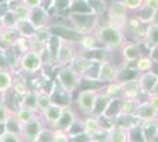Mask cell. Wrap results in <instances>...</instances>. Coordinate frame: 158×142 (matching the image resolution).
Returning <instances> with one entry per match:
<instances>
[{"label":"cell","instance_id":"2","mask_svg":"<svg viewBox=\"0 0 158 142\" xmlns=\"http://www.w3.org/2000/svg\"><path fill=\"white\" fill-rule=\"evenodd\" d=\"M80 76H79L70 65L57 67L56 70V82L67 94L73 96L74 91L78 90L80 85Z\"/></svg>","mask_w":158,"mask_h":142},{"label":"cell","instance_id":"11","mask_svg":"<svg viewBox=\"0 0 158 142\" xmlns=\"http://www.w3.org/2000/svg\"><path fill=\"white\" fill-rule=\"evenodd\" d=\"M77 120V113L76 110L71 107V105H66L63 109V113L58 121L53 124L51 128L53 130H64V131H69V129L71 128L73 122Z\"/></svg>","mask_w":158,"mask_h":142},{"label":"cell","instance_id":"1","mask_svg":"<svg viewBox=\"0 0 158 142\" xmlns=\"http://www.w3.org/2000/svg\"><path fill=\"white\" fill-rule=\"evenodd\" d=\"M94 37L97 38L100 46H105L107 49H120L125 44L124 41V33L118 27L112 26L110 24L102 25L96 27Z\"/></svg>","mask_w":158,"mask_h":142},{"label":"cell","instance_id":"45","mask_svg":"<svg viewBox=\"0 0 158 142\" xmlns=\"http://www.w3.org/2000/svg\"><path fill=\"white\" fill-rule=\"evenodd\" d=\"M71 2L72 0H52L51 6L54 7L58 12H61V11L69 10L71 7Z\"/></svg>","mask_w":158,"mask_h":142},{"label":"cell","instance_id":"3","mask_svg":"<svg viewBox=\"0 0 158 142\" xmlns=\"http://www.w3.org/2000/svg\"><path fill=\"white\" fill-rule=\"evenodd\" d=\"M19 69L27 75L38 74L44 67V58L40 54L32 49H28L26 52L21 54L18 62Z\"/></svg>","mask_w":158,"mask_h":142},{"label":"cell","instance_id":"42","mask_svg":"<svg viewBox=\"0 0 158 142\" xmlns=\"http://www.w3.org/2000/svg\"><path fill=\"white\" fill-rule=\"evenodd\" d=\"M11 10L15 13L17 18H18V20H20V19H28L30 8L25 6L23 2H21V4H18L17 6L13 7V8H11Z\"/></svg>","mask_w":158,"mask_h":142},{"label":"cell","instance_id":"24","mask_svg":"<svg viewBox=\"0 0 158 142\" xmlns=\"http://www.w3.org/2000/svg\"><path fill=\"white\" fill-rule=\"evenodd\" d=\"M17 30L19 31V34L24 38L27 39H32L37 36L38 28L33 25L28 19H20L17 23Z\"/></svg>","mask_w":158,"mask_h":142},{"label":"cell","instance_id":"58","mask_svg":"<svg viewBox=\"0 0 158 142\" xmlns=\"http://www.w3.org/2000/svg\"><path fill=\"white\" fill-rule=\"evenodd\" d=\"M1 1H4V0H0V2H1Z\"/></svg>","mask_w":158,"mask_h":142},{"label":"cell","instance_id":"33","mask_svg":"<svg viewBox=\"0 0 158 142\" xmlns=\"http://www.w3.org/2000/svg\"><path fill=\"white\" fill-rule=\"evenodd\" d=\"M153 67V61L150 56H140L137 61L135 62V68L138 70L139 72H146L150 71Z\"/></svg>","mask_w":158,"mask_h":142},{"label":"cell","instance_id":"5","mask_svg":"<svg viewBox=\"0 0 158 142\" xmlns=\"http://www.w3.org/2000/svg\"><path fill=\"white\" fill-rule=\"evenodd\" d=\"M104 87V85H103ZM94 88V89H81L77 95L76 98V103L78 107L79 111L85 116H89L92 114L93 104H94V100L97 97L100 89L103 88Z\"/></svg>","mask_w":158,"mask_h":142},{"label":"cell","instance_id":"9","mask_svg":"<svg viewBox=\"0 0 158 142\" xmlns=\"http://www.w3.org/2000/svg\"><path fill=\"white\" fill-rule=\"evenodd\" d=\"M120 68L111 62H102L99 68L98 82L102 84H107L112 82H117Z\"/></svg>","mask_w":158,"mask_h":142},{"label":"cell","instance_id":"51","mask_svg":"<svg viewBox=\"0 0 158 142\" xmlns=\"http://www.w3.org/2000/svg\"><path fill=\"white\" fill-rule=\"evenodd\" d=\"M149 103L152 105V108L155 109L158 113V95H153V94H149V98H148Z\"/></svg>","mask_w":158,"mask_h":142},{"label":"cell","instance_id":"19","mask_svg":"<svg viewBox=\"0 0 158 142\" xmlns=\"http://www.w3.org/2000/svg\"><path fill=\"white\" fill-rule=\"evenodd\" d=\"M144 142H156L158 135V120L140 122Z\"/></svg>","mask_w":158,"mask_h":142},{"label":"cell","instance_id":"59","mask_svg":"<svg viewBox=\"0 0 158 142\" xmlns=\"http://www.w3.org/2000/svg\"><path fill=\"white\" fill-rule=\"evenodd\" d=\"M127 142H132V141H127Z\"/></svg>","mask_w":158,"mask_h":142},{"label":"cell","instance_id":"12","mask_svg":"<svg viewBox=\"0 0 158 142\" xmlns=\"http://www.w3.org/2000/svg\"><path fill=\"white\" fill-rule=\"evenodd\" d=\"M122 85V98L123 100H139L140 96V87H139L138 80L126 82H119Z\"/></svg>","mask_w":158,"mask_h":142},{"label":"cell","instance_id":"56","mask_svg":"<svg viewBox=\"0 0 158 142\" xmlns=\"http://www.w3.org/2000/svg\"><path fill=\"white\" fill-rule=\"evenodd\" d=\"M89 142H98V141H97V140H94V139H92V140H90Z\"/></svg>","mask_w":158,"mask_h":142},{"label":"cell","instance_id":"34","mask_svg":"<svg viewBox=\"0 0 158 142\" xmlns=\"http://www.w3.org/2000/svg\"><path fill=\"white\" fill-rule=\"evenodd\" d=\"M4 130L6 131H11V133H14V134H18V135H21V131H23V124L18 121V118L15 117V114H14L8 121L4 124Z\"/></svg>","mask_w":158,"mask_h":142},{"label":"cell","instance_id":"8","mask_svg":"<svg viewBox=\"0 0 158 142\" xmlns=\"http://www.w3.org/2000/svg\"><path fill=\"white\" fill-rule=\"evenodd\" d=\"M46 30L48 34H53L57 36L61 39H66V41H73V43H79L83 34H80L72 27H67L61 24H52V25H47Z\"/></svg>","mask_w":158,"mask_h":142},{"label":"cell","instance_id":"35","mask_svg":"<svg viewBox=\"0 0 158 142\" xmlns=\"http://www.w3.org/2000/svg\"><path fill=\"white\" fill-rule=\"evenodd\" d=\"M79 44L81 45L83 50H91V49H94V47L100 46V44L98 43L97 38L94 37V34H84L81 37V39L79 41Z\"/></svg>","mask_w":158,"mask_h":142},{"label":"cell","instance_id":"29","mask_svg":"<svg viewBox=\"0 0 158 142\" xmlns=\"http://www.w3.org/2000/svg\"><path fill=\"white\" fill-rule=\"evenodd\" d=\"M145 44L149 46V50L151 47L158 46V25L155 23H150L148 26V32L145 37Z\"/></svg>","mask_w":158,"mask_h":142},{"label":"cell","instance_id":"18","mask_svg":"<svg viewBox=\"0 0 158 142\" xmlns=\"http://www.w3.org/2000/svg\"><path fill=\"white\" fill-rule=\"evenodd\" d=\"M122 49V57L125 61L126 64H130L132 62H136L142 54V50L140 46L137 43H129V44H124Z\"/></svg>","mask_w":158,"mask_h":142},{"label":"cell","instance_id":"22","mask_svg":"<svg viewBox=\"0 0 158 142\" xmlns=\"http://www.w3.org/2000/svg\"><path fill=\"white\" fill-rule=\"evenodd\" d=\"M103 128H106V127L104 126V120L102 117H96V116L89 115L84 118V129H85V133L90 134L91 136L97 134Z\"/></svg>","mask_w":158,"mask_h":142},{"label":"cell","instance_id":"37","mask_svg":"<svg viewBox=\"0 0 158 142\" xmlns=\"http://www.w3.org/2000/svg\"><path fill=\"white\" fill-rule=\"evenodd\" d=\"M104 91L109 96H111L112 98L114 97H120L122 96V85L119 82H112V83H107L104 85ZM122 98V97H120Z\"/></svg>","mask_w":158,"mask_h":142},{"label":"cell","instance_id":"30","mask_svg":"<svg viewBox=\"0 0 158 142\" xmlns=\"http://www.w3.org/2000/svg\"><path fill=\"white\" fill-rule=\"evenodd\" d=\"M155 15H156V11L153 8H151L149 5L143 4L142 6L139 7V12L137 14V18L139 19L140 23L150 24L155 19Z\"/></svg>","mask_w":158,"mask_h":142},{"label":"cell","instance_id":"23","mask_svg":"<svg viewBox=\"0 0 158 142\" xmlns=\"http://www.w3.org/2000/svg\"><path fill=\"white\" fill-rule=\"evenodd\" d=\"M20 37L19 31L17 27H11V28H2L0 32V44L6 47L13 46L14 43Z\"/></svg>","mask_w":158,"mask_h":142},{"label":"cell","instance_id":"50","mask_svg":"<svg viewBox=\"0 0 158 142\" xmlns=\"http://www.w3.org/2000/svg\"><path fill=\"white\" fill-rule=\"evenodd\" d=\"M21 2L26 7H28L30 10H32V8H37V7L41 6L43 0H21Z\"/></svg>","mask_w":158,"mask_h":142},{"label":"cell","instance_id":"36","mask_svg":"<svg viewBox=\"0 0 158 142\" xmlns=\"http://www.w3.org/2000/svg\"><path fill=\"white\" fill-rule=\"evenodd\" d=\"M17 23H18V18L14 13L13 11L10 8V11L7 12L1 19H0V24L2 28H11V27L17 26Z\"/></svg>","mask_w":158,"mask_h":142},{"label":"cell","instance_id":"31","mask_svg":"<svg viewBox=\"0 0 158 142\" xmlns=\"http://www.w3.org/2000/svg\"><path fill=\"white\" fill-rule=\"evenodd\" d=\"M99 68H100V63L99 62H92L89 65V68L84 71V74L80 76V78L81 80H86V81L98 82Z\"/></svg>","mask_w":158,"mask_h":142},{"label":"cell","instance_id":"15","mask_svg":"<svg viewBox=\"0 0 158 142\" xmlns=\"http://www.w3.org/2000/svg\"><path fill=\"white\" fill-rule=\"evenodd\" d=\"M63 109H64L63 105L56 104V103H51L44 111L40 113V116L43 117L45 124H47L48 127H52L53 124L58 121V118H59L61 113H63Z\"/></svg>","mask_w":158,"mask_h":142},{"label":"cell","instance_id":"25","mask_svg":"<svg viewBox=\"0 0 158 142\" xmlns=\"http://www.w3.org/2000/svg\"><path fill=\"white\" fill-rule=\"evenodd\" d=\"M14 82L13 70H0V95L7 94L12 90Z\"/></svg>","mask_w":158,"mask_h":142},{"label":"cell","instance_id":"44","mask_svg":"<svg viewBox=\"0 0 158 142\" xmlns=\"http://www.w3.org/2000/svg\"><path fill=\"white\" fill-rule=\"evenodd\" d=\"M35 142H53V129L51 127L44 128Z\"/></svg>","mask_w":158,"mask_h":142},{"label":"cell","instance_id":"14","mask_svg":"<svg viewBox=\"0 0 158 142\" xmlns=\"http://www.w3.org/2000/svg\"><path fill=\"white\" fill-rule=\"evenodd\" d=\"M138 83L140 90H142V94L149 95L151 94V91L158 83V76L152 70L146 71V72H142L138 77Z\"/></svg>","mask_w":158,"mask_h":142},{"label":"cell","instance_id":"57","mask_svg":"<svg viewBox=\"0 0 158 142\" xmlns=\"http://www.w3.org/2000/svg\"><path fill=\"white\" fill-rule=\"evenodd\" d=\"M1 30H2V26H1V24H0V32H1Z\"/></svg>","mask_w":158,"mask_h":142},{"label":"cell","instance_id":"7","mask_svg":"<svg viewBox=\"0 0 158 142\" xmlns=\"http://www.w3.org/2000/svg\"><path fill=\"white\" fill-rule=\"evenodd\" d=\"M76 50H74V43L66 39L60 38L59 47L56 54L54 59V65L56 67H64V65H70V63L76 57Z\"/></svg>","mask_w":158,"mask_h":142},{"label":"cell","instance_id":"47","mask_svg":"<svg viewBox=\"0 0 158 142\" xmlns=\"http://www.w3.org/2000/svg\"><path fill=\"white\" fill-rule=\"evenodd\" d=\"M0 70H12L5 50H0Z\"/></svg>","mask_w":158,"mask_h":142},{"label":"cell","instance_id":"20","mask_svg":"<svg viewBox=\"0 0 158 142\" xmlns=\"http://www.w3.org/2000/svg\"><path fill=\"white\" fill-rule=\"evenodd\" d=\"M15 117L23 126H25L40 117V111L38 109L28 108V107H18L15 110Z\"/></svg>","mask_w":158,"mask_h":142},{"label":"cell","instance_id":"26","mask_svg":"<svg viewBox=\"0 0 158 142\" xmlns=\"http://www.w3.org/2000/svg\"><path fill=\"white\" fill-rule=\"evenodd\" d=\"M109 130V141L107 142H127L129 141V135L127 130L119 126H116L112 123L107 128Z\"/></svg>","mask_w":158,"mask_h":142},{"label":"cell","instance_id":"43","mask_svg":"<svg viewBox=\"0 0 158 142\" xmlns=\"http://www.w3.org/2000/svg\"><path fill=\"white\" fill-rule=\"evenodd\" d=\"M0 142H25V141L23 140L21 135H18V134H14V133H11V131L4 130L0 134Z\"/></svg>","mask_w":158,"mask_h":142},{"label":"cell","instance_id":"39","mask_svg":"<svg viewBox=\"0 0 158 142\" xmlns=\"http://www.w3.org/2000/svg\"><path fill=\"white\" fill-rule=\"evenodd\" d=\"M12 90H13L14 94L17 95L19 98H21V97H23V96L28 91V87H27L26 81H25V80H18V78H15V77H14Z\"/></svg>","mask_w":158,"mask_h":142},{"label":"cell","instance_id":"52","mask_svg":"<svg viewBox=\"0 0 158 142\" xmlns=\"http://www.w3.org/2000/svg\"><path fill=\"white\" fill-rule=\"evenodd\" d=\"M149 56L151 57V59L153 61V64L158 63V46L151 47L149 50Z\"/></svg>","mask_w":158,"mask_h":142},{"label":"cell","instance_id":"46","mask_svg":"<svg viewBox=\"0 0 158 142\" xmlns=\"http://www.w3.org/2000/svg\"><path fill=\"white\" fill-rule=\"evenodd\" d=\"M53 142H71L70 134L64 130H53Z\"/></svg>","mask_w":158,"mask_h":142},{"label":"cell","instance_id":"53","mask_svg":"<svg viewBox=\"0 0 158 142\" xmlns=\"http://www.w3.org/2000/svg\"><path fill=\"white\" fill-rule=\"evenodd\" d=\"M145 4L153 8L156 12L158 11V0H145Z\"/></svg>","mask_w":158,"mask_h":142},{"label":"cell","instance_id":"10","mask_svg":"<svg viewBox=\"0 0 158 142\" xmlns=\"http://www.w3.org/2000/svg\"><path fill=\"white\" fill-rule=\"evenodd\" d=\"M44 128H45V122L43 120V117L40 116L38 118H35L34 121L23 126L21 137L25 142H35Z\"/></svg>","mask_w":158,"mask_h":142},{"label":"cell","instance_id":"54","mask_svg":"<svg viewBox=\"0 0 158 142\" xmlns=\"http://www.w3.org/2000/svg\"><path fill=\"white\" fill-rule=\"evenodd\" d=\"M152 71L155 72V74L157 75L158 76V63H156V64H153V67H152V69H151Z\"/></svg>","mask_w":158,"mask_h":142},{"label":"cell","instance_id":"27","mask_svg":"<svg viewBox=\"0 0 158 142\" xmlns=\"http://www.w3.org/2000/svg\"><path fill=\"white\" fill-rule=\"evenodd\" d=\"M139 76H140V72H139L135 67H127V65H124L123 68H120L117 82H126V81L138 80Z\"/></svg>","mask_w":158,"mask_h":142},{"label":"cell","instance_id":"40","mask_svg":"<svg viewBox=\"0 0 158 142\" xmlns=\"http://www.w3.org/2000/svg\"><path fill=\"white\" fill-rule=\"evenodd\" d=\"M87 4L90 5L93 13H96L97 15L103 14V12L106 10V5L104 0H87Z\"/></svg>","mask_w":158,"mask_h":142},{"label":"cell","instance_id":"55","mask_svg":"<svg viewBox=\"0 0 158 142\" xmlns=\"http://www.w3.org/2000/svg\"><path fill=\"white\" fill-rule=\"evenodd\" d=\"M151 94H153V95H158V83L156 84V87L153 88V90L151 91Z\"/></svg>","mask_w":158,"mask_h":142},{"label":"cell","instance_id":"6","mask_svg":"<svg viewBox=\"0 0 158 142\" xmlns=\"http://www.w3.org/2000/svg\"><path fill=\"white\" fill-rule=\"evenodd\" d=\"M126 11L127 8L124 5L123 1H113L107 10V18L109 24L112 26L118 27L119 30L123 31V28L126 26Z\"/></svg>","mask_w":158,"mask_h":142},{"label":"cell","instance_id":"13","mask_svg":"<svg viewBox=\"0 0 158 142\" xmlns=\"http://www.w3.org/2000/svg\"><path fill=\"white\" fill-rule=\"evenodd\" d=\"M105 85V84H104ZM112 97L109 96L104 91V87L100 89V91L98 93L96 100H94V104H93V109H92V116H96V117H102L103 114L105 113L106 108L109 107L110 102H111Z\"/></svg>","mask_w":158,"mask_h":142},{"label":"cell","instance_id":"16","mask_svg":"<svg viewBox=\"0 0 158 142\" xmlns=\"http://www.w3.org/2000/svg\"><path fill=\"white\" fill-rule=\"evenodd\" d=\"M28 20L31 21L37 28L46 27L47 20H48V12L43 6H39L37 7V8H32V10H30Z\"/></svg>","mask_w":158,"mask_h":142},{"label":"cell","instance_id":"48","mask_svg":"<svg viewBox=\"0 0 158 142\" xmlns=\"http://www.w3.org/2000/svg\"><path fill=\"white\" fill-rule=\"evenodd\" d=\"M90 140H92V136L87 133H80L78 135L71 136V142H89Z\"/></svg>","mask_w":158,"mask_h":142},{"label":"cell","instance_id":"41","mask_svg":"<svg viewBox=\"0 0 158 142\" xmlns=\"http://www.w3.org/2000/svg\"><path fill=\"white\" fill-rule=\"evenodd\" d=\"M85 129H84V118H78L73 122V124L71 126V128L69 129V134H70V137L74 135H78L80 133H84Z\"/></svg>","mask_w":158,"mask_h":142},{"label":"cell","instance_id":"38","mask_svg":"<svg viewBox=\"0 0 158 142\" xmlns=\"http://www.w3.org/2000/svg\"><path fill=\"white\" fill-rule=\"evenodd\" d=\"M14 114H15V111L11 107L0 102V126H4Z\"/></svg>","mask_w":158,"mask_h":142},{"label":"cell","instance_id":"28","mask_svg":"<svg viewBox=\"0 0 158 142\" xmlns=\"http://www.w3.org/2000/svg\"><path fill=\"white\" fill-rule=\"evenodd\" d=\"M35 90H37V97H35L37 109L41 113V111H44V110L52 103L51 95H50V93L44 91L43 89H35Z\"/></svg>","mask_w":158,"mask_h":142},{"label":"cell","instance_id":"17","mask_svg":"<svg viewBox=\"0 0 158 142\" xmlns=\"http://www.w3.org/2000/svg\"><path fill=\"white\" fill-rule=\"evenodd\" d=\"M136 117L140 122L144 121H152V120H158V113L152 108V105L149 103V101L139 102V105L136 111Z\"/></svg>","mask_w":158,"mask_h":142},{"label":"cell","instance_id":"4","mask_svg":"<svg viewBox=\"0 0 158 142\" xmlns=\"http://www.w3.org/2000/svg\"><path fill=\"white\" fill-rule=\"evenodd\" d=\"M97 14L96 13H74L71 12L69 18L73 24V28L77 30L80 34L92 33L97 27Z\"/></svg>","mask_w":158,"mask_h":142},{"label":"cell","instance_id":"49","mask_svg":"<svg viewBox=\"0 0 158 142\" xmlns=\"http://www.w3.org/2000/svg\"><path fill=\"white\" fill-rule=\"evenodd\" d=\"M123 2L126 8H131V10H137L143 5V0H123Z\"/></svg>","mask_w":158,"mask_h":142},{"label":"cell","instance_id":"32","mask_svg":"<svg viewBox=\"0 0 158 142\" xmlns=\"http://www.w3.org/2000/svg\"><path fill=\"white\" fill-rule=\"evenodd\" d=\"M139 102H140L139 100H123V103H122V115H136Z\"/></svg>","mask_w":158,"mask_h":142},{"label":"cell","instance_id":"21","mask_svg":"<svg viewBox=\"0 0 158 142\" xmlns=\"http://www.w3.org/2000/svg\"><path fill=\"white\" fill-rule=\"evenodd\" d=\"M122 103H123V98H120V97L112 98L109 107L106 108L105 113L102 116V118L105 121L112 122L119 115H122Z\"/></svg>","mask_w":158,"mask_h":142}]
</instances>
